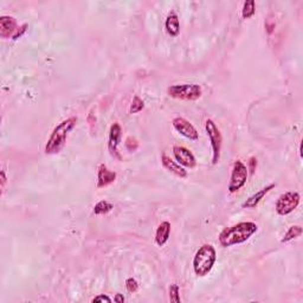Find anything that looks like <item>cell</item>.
<instances>
[{
    "instance_id": "obj_1",
    "label": "cell",
    "mask_w": 303,
    "mask_h": 303,
    "mask_svg": "<svg viewBox=\"0 0 303 303\" xmlns=\"http://www.w3.org/2000/svg\"><path fill=\"white\" fill-rule=\"evenodd\" d=\"M258 231L257 224L254 221H240L238 224L226 227L219 233V243L224 248L238 245L251 238Z\"/></svg>"
},
{
    "instance_id": "obj_2",
    "label": "cell",
    "mask_w": 303,
    "mask_h": 303,
    "mask_svg": "<svg viewBox=\"0 0 303 303\" xmlns=\"http://www.w3.org/2000/svg\"><path fill=\"white\" fill-rule=\"evenodd\" d=\"M77 124V117L71 116L65 118L61 123L54 128L51 135H50L48 142L45 145V153L49 155L57 154L64 148L65 143H67V137L69 133L76 127Z\"/></svg>"
},
{
    "instance_id": "obj_3",
    "label": "cell",
    "mask_w": 303,
    "mask_h": 303,
    "mask_svg": "<svg viewBox=\"0 0 303 303\" xmlns=\"http://www.w3.org/2000/svg\"><path fill=\"white\" fill-rule=\"evenodd\" d=\"M217 261V252L211 244H204L198 249L193 258V270L198 277H205L211 273Z\"/></svg>"
},
{
    "instance_id": "obj_4",
    "label": "cell",
    "mask_w": 303,
    "mask_h": 303,
    "mask_svg": "<svg viewBox=\"0 0 303 303\" xmlns=\"http://www.w3.org/2000/svg\"><path fill=\"white\" fill-rule=\"evenodd\" d=\"M167 94L171 98L177 100H184V101H197L202 98V89L199 84H177L171 86L167 89Z\"/></svg>"
},
{
    "instance_id": "obj_5",
    "label": "cell",
    "mask_w": 303,
    "mask_h": 303,
    "mask_svg": "<svg viewBox=\"0 0 303 303\" xmlns=\"http://www.w3.org/2000/svg\"><path fill=\"white\" fill-rule=\"evenodd\" d=\"M205 129L207 133L208 139H210L211 147H212V164L217 165L220 159V151L221 145H223V137H221L219 128L214 123L213 120H206Z\"/></svg>"
},
{
    "instance_id": "obj_6",
    "label": "cell",
    "mask_w": 303,
    "mask_h": 303,
    "mask_svg": "<svg viewBox=\"0 0 303 303\" xmlns=\"http://www.w3.org/2000/svg\"><path fill=\"white\" fill-rule=\"evenodd\" d=\"M300 202H301V197H300L299 193L295 191H289L279 197L275 208H276V212L280 215H288L298 208Z\"/></svg>"
},
{
    "instance_id": "obj_7",
    "label": "cell",
    "mask_w": 303,
    "mask_h": 303,
    "mask_svg": "<svg viewBox=\"0 0 303 303\" xmlns=\"http://www.w3.org/2000/svg\"><path fill=\"white\" fill-rule=\"evenodd\" d=\"M248 177H249L248 167H246L240 160L235 161V164H233L232 166V173H231L229 187H227L229 192L230 193L238 192L239 190L246 184Z\"/></svg>"
},
{
    "instance_id": "obj_8",
    "label": "cell",
    "mask_w": 303,
    "mask_h": 303,
    "mask_svg": "<svg viewBox=\"0 0 303 303\" xmlns=\"http://www.w3.org/2000/svg\"><path fill=\"white\" fill-rule=\"evenodd\" d=\"M174 129L178 133H180L181 135L185 136L186 139L192 140V141H197L199 139V133L196 129V127L192 123H190L186 118L184 117H176L172 121Z\"/></svg>"
},
{
    "instance_id": "obj_9",
    "label": "cell",
    "mask_w": 303,
    "mask_h": 303,
    "mask_svg": "<svg viewBox=\"0 0 303 303\" xmlns=\"http://www.w3.org/2000/svg\"><path fill=\"white\" fill-rule=\"evenodd\" d=\"M121 135H122V128L117 122L112 123L109 130V137H108V149L110 153L111 157L116 158L117 160H122L120 153H118L117 147L120 145Z\"/></svg>"
},
{
    "instance_id": "obj_10",
    "label": "cell",
    "mask_w": 303,
    "mask_h": 303,
    "mask_svg": "<svg viewBox=\"0 0 303 303\" xmlns=\"http://www.w3.org/2000/svg\"><path fill=\"white\" fill-rule=\"evenodd\" d=\"M173 155L176 158V161L186 168H195L197 166V160L193 155V153L190 149L185 148L183 146H174L173 147Z\"/></svg>"
},
{
    "instance_id": "obj_11",
    "label": "cell",
    "mask_w": 303,
    "mask_h": 303,
    "mask_svg": "<svg viewBox=\"0 0 303 303\" xmlns=\"http://www.w3.org/2000/svg\"><path fill=\"white\" fill-rule=\"evenodd\" d=\"M17 20L11 15H2L0 18V36L2 38H10L17 32Z\"/></svg>"
},
{
    "instance_id": "obj_12",
    "label": "cell",
    "mask_w": 303,
    "mask_h": 303,
    "mask_svg": "<svg viewBox=\"0 0 303 303\" xmlns=\"http://www.w3.org/2000/svg\"><path fill=\"white\" fill-rule=\"evenodd\" d=\"M116 173L109 170L104 164L99 166L98 173V189H104L116 180Z\"/></svg>"
},
{
    "instance_id": "obj_13",
    "label": "cell",
    "mask_w": 303,
    "mask_h": 303,
    "mask_svg": "<svg viewBox=\"0 0 303 303\" xmlns=\"http://www.w3.org/2000/svg\"><path fill=\"white\" fill-rule=\"evenodd\" d=\"M161 162L162 166L166 168L167 171H170L171 173H173L174 176L179 177V178H186L187 177V171L181 165L178 164L177 161H174L173 159H171V157H168L167 154H162L161 157Z\"/></svg>"
},
{
    "instance_id": "obj_14",
    "label": "cell",
    "mask_w": 303,
    "mask_h": 303,
    "mask_svg": "<svg viewBox=\"0 0 303 303\" xmlns=\"http://www.w3.org/2000/svg\"><path fill=\"white\" fill-rule=\"evenodd\" d=\"M273 189H275V184H270V185H268L267 187H264V189H262L261 191L256 192L255 195L249 197V198L246 199L244 202H243L242 207L243 208H255L256 206L261 202L262 199H263L264 197L267 196Z\"/></svg>"
},
{
    "instance_id": "obj_15",
    "label": "cell",
    "mask_w": 303,
    "mask_h": 303,
    "mask_svg": "<svg viewBox=\"0 0 303 303\" xmlns=\"http://www.w3.org/2000/svg\"><path fill=\"white\" fill-rule=\"evenodd\" d=\"M165 29L171 37H177L180 33V21L176 12H171L165 21Z\"/></svg>"
},
{
    "instance_id": "obj_16",
    "label": "cell",
    "mask_w": 303,
    "mask_h": 303,
    "mask_svg": "<svg viewBox=\"0 0 303 303\" xmlns=\"http://www.w3.org/2000/svg\"><path fill=\"white\" fill-rule=\"evenodd\" d=\"M171 236V224L168 221H162L155 232V243L159 246H164L168 242Z\"/></svg>"
},
{
    "instance_id": "obj_17",
    "label": "cell",
    "mask_w": 303,
    "mask_h": 303,
    "mask_svg": "<svg viewBox=\"0 0 303 303\" xmlns=\"http://www.w3.org/2000/svg\"><path fill=\"white\" fill-rule=\"evenodd\" d=\"M301 235H302V227L300 226V225H293V226H290L289 230L284 233L283 238L281 242L288 243L290 240L298 238V237H300Z\"/></svg>"
},
{
    "instance_id": "obj_18",
    "label": "cell",
    "mask_w": 303,
    "mask_h": 303,
    "mask_svg": "<svg viewBox=\"0 0 303 303\" xmlns=\"http://www.w3.org/2000/svg\"><path fill=\"white\" fill-rule=\"evenodd\" d=\"M256 13V2L254 0H246L243 4V10H242V17L244 19H249V18L254 17Z\"/></svg>"
},
{
    "instance_id": "obj_19",
    "label": "cell",
    "mask_w": 303,
    "mask_h": 303,
    "mask_svg": "<svg viewBox=\"0 0 303 303\" xmlns=\"http://www.w3.org/2000/svg\"><path fill=\"white\" fill-rule=\"evenodd\" d=\"M112 208H114V206H112V204H110V202L107 201H101L94 206V213L98 215L105 214L108 213V212H110Z\"/></svg>"
},
{
    "instance_id": "obj_20",
    "label": "cell",
    "mask_w": 303,
    "mask_h": 303,
    "mask_svg": "<svg viewBox=\"0 0 303 303\" xmlns=\"http://www.w3.org/2000/svg\"><path fill=\"white\" fill-rule=\"evenodd\" d=\"M143 108H145V102H143L137 95L134 96L133 102H132V104H130V108H129L130 114H137V112L142 111Z\"/></svg>"
},
{
    "instance_id": "obj_21",
    "label": "cell",
    "mask_w": 303,
    "mask_h": 303,
    "mask_svg": "<svg viewBox=\"0 0 303 303\" xmlns=\"http://www.w3.org/2000/svg\"><path fill=\"white\" fill-rule=\"evenodd\" d=\"M170 300L171 302L174 303H180V294H179V287H178V284H172L170 287Z\"/></svg>"
},
{
    "instance_id": "obj_22",
    "label": "cell",
    "mask_w": 303,
    "mask_h": 303,
    "mask_svg": "<svg viewBox=\"0 0 303 303\" xmlns=\"http://www.w3.org/2000/svg\"><path fill=\"white\" fill-rule=\"evenodd\" d=\"M126 288L129 293H135L137 292V289H139V283H137V281L135 279L130 277V279H128L126 281Z\"/></svg>"
},
{
    "instance_id": "obj_23",
    "label": "cell",
    "mask_w": 303,
    "mask_h": 303,
    "mask_svg": "<svg viewBox=\"0 0 303 303\" xmlns=\"http://www.w3.org/2000/svg\"><path fill=\"white\" fill-rule=\"evenodd\" d=\"M126 147L129 152H135L139 148V142L134 137H127L126 140Z\"/></svg>"
},
{
    "instance_id": "obj_24",
    "label": "cell",
    "mask_w": 303,
    "mask_h": 303,
    "mask_svg": "<svg viewBox=\"0 0 303 303\" xmlns=\"http://www.w3.org/2000/svg\"><path fill=\"white\" fill-rule=\"evenodd\" d=\"M256 167H257V159L254 158V157L250 158L248 171H250V173H251V174H254L255 171H256Z\"/></svg>"
},
{
    "instance_id": "obj_25",
    "label": "cell",
    "mask_w": 303,
    "mask_h": 303,
    "mask_svg": "<svg viewBox=\"0 0 303 303\" xmlns=\"http://www.w3.org/2000/svg\"><path fill=\"white\" fill-rule=\"evenodd\" d=\"M92 302H107V303H110L111 302V299L109 298V296H107V295H99V296H96V298H94L92 300Z\"/></svg>"
},
{
    "instance_id": "obj_26",
    "label": "cell",
    "mask_w": 303,
    "mask_h": 303,
    "mask_svg": "<svg viewBox=\"0 0 303 303\" xmlns=\"http://www.w3.org/2000/svg\"><path fill=\"white\" fill-rule=\"evenodd\" d=\"M26 27H27V24H24L23 26H21V30H20V31L18 30L17 32H15L14 36L12 37V39H14V40H15V39H18V38H19V37H21V34H23V33L25 32V31H26Z\"/></svg>"
},
{
    "instance_id": "obj_27",
    "label": "cell",
    "mask_w": 303,
    "mask_h": 303,
    "mask_svg": "<svg viewBox=\"0 0 303 303\" xmlns=\"http://www.w3.org/2000/svg\"><path fill=\"white\" fill-rule=\"evenodd\" d=\"M114 301L117 302V303H123L124 302V298L123 295H121V294H116L114 298Z\"/></svg>"
},
{
    "instance_id": "obj_28",
    "label": "cell",
    "mask_w": 303,
    "mask_h": 303,
    "mask_svg": "<svg viewBox=\"0 0 303 303\" xmlns=\"http://www.w3.org/2000/svg\"><path fill=\"white\" fill-rule=\"evenodd\" d=\"M0 177H1V190L4 189L5 187V184H6V174H5V171H1V173H0Z\"/></svg>"
}]
</instances>
